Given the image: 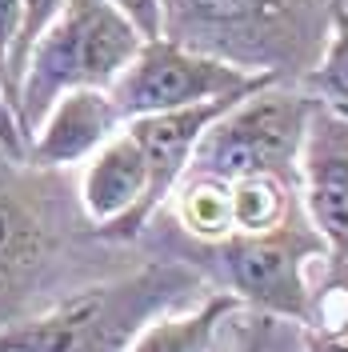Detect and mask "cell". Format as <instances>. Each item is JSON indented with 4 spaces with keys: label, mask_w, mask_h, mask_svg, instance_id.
<instances>
[{
    "label": "cell",
    "mask_w": 348,
    "mask_h": 352,
    "mask_svg": "<svg viewBox=\"0 0 348 352\" xmlns=\"http://www.w3.org/2000/svg\"><path fill=\"white\" fill-rule=\"evenodd\" d=\"M204 288L200 268L156 261L129 276L68 292L65 300L0 324V352H129L132 340Z\"/></svg>",
    "instance_id": "obj_1"
},
{
    "label": "cell",
    "mask_w": 348,
    "mask_h": 352,
    "mask_svg": "<svg viewBox=\"0 0 348 352\" xmlns=\"http://www.w3.org/2000/svg\"><path fill=\"white\" fill-rule=\"evenodd\" d=\"M325 21L328 0H160V36L272 76L320 48Z\"/></svg>",
    "instance_id": "obj_2"
},
{
    "label": "cell",
    "mask_w": 348,
    "mask_h": 352,
    "mask_svg": "<svg viewBox=\"0 0 348 352\" xmlns=\"http://www.w3.org/2000/svg\"><path fill=\"white\" fill-rule=\"evenodd\" d=\"M144 36L109 0H65L61 16L32 44L17 96V124L24 140L41 129L48 109L72 88H105L129 68Z\"/></svg>",
    "instance_id": "obj_3"
},
{
    "label": "cell",
    "mask_w": 348,
    "mask_h": 352,
    "mask_svg": "<svg viewBox=\"0 0 348 352\" xmlns=\"http://www.w3.org/2000/svg\"><path fill=\"white\" fill-rule=\"evenodd\" d=\"M312 109V92H296L281 80L257 88L204 129L188 168L220 180L268 173L301 184V144Z\"/></svg>",
    "instance_id": "obj_4"
},
{
    "label": "cell",
    "mask_w": 348,
    "mask_h": 352,
    "mask_svg": "<svg viewBox=\"0 0 348 352\" xmlns=\"http://www.w3.org/2000/svg\"><path fill=\"white\" fill-rule=\"evenodd\" d=\"M200 256L213 261L217 276L240 305L261 308L264 316L305 324L312 312V288L305 280V268L308 261L328 256V248L301 204L272 232H252V236L232 232L217 244H200Z\"/></svg>",
    "instance_id": "obj_5"
},
{
    "label": "cell",
    "mask_w": 348,
    "mask_h": 352,
    "mask_svg": "<svg viewBox=\"0 0 348 352\" xmlns=\"http://www.w3.org/2000/svg\"><path fill=\"white\" fill-rule=\"evenodd\" d=\"M272 80H281V76L248 72V68L228 65L220 56L184 48L168 36H156V41L140 44V52L129 60V68L112 80L109 96L120 112V120H136V116H153V112L204 104L217 96H248Z\"/></svg>",
    "instance_id": "obj_6"
},
{
    "label": "cell",
    "mask_w": 348,
    "mask_h": 352,
    "mask_svg": "<svg viewBox=\"0 0 348 352\" xmlns=\"http://www.w3.org/2000/svg\"><path fill=\"white\" fill-rule=\"evenodd\" d=\"M237 100L244 96H217V100H204V104H188V109H173V112H153V116H136V120H124V129L136 136L140 153H144V164H149V188L140 204L132 208L124 220L116 224H105L96 228L100 241H136L149 220L160 212V204L173 197L176 180L188 173L193 164V148L196 140L204 136V129L224 116Z\"/></svg>",
    "instance_id": "obj_7"
},
{
    "label": "cell",
    "mask_w": 348,
    "mask_h": 352,
    "mask_svg": "<svg viewBox=\"0 0 348 352\" xmlns=\"http://www.w3.org/2000/svg\"><path fill=\"white\" fill-rule=\"evenodd\" d=\"M301 200L328 248V261H348V116L316 109L301 144Z\"/></svg>",
    "instance_id": "obj_8"
},
{
    "label": "cell",
    "mask_w": 348,
    "mask_h": 352,
    "mask_svg": "<svg viewBox=\"0 0 348 352\" xmlns=\"http://www.w3.org/2000/svg\"><path fill=\"white\" fill-rule=\"evenodd\" d=\"M56 252V212L36 188V168L0 153V292H17Z\"/></svg>",
    "instance_id": "obj_9"
},
{
    "label": "cell",
    "mask_w": 348,
    "mask_h": 352,
    "mask_svg": "<svg viewBox=\"0 0 348 352\" xmlns=\"http://www.w3.org/2000/svg\"><path fill=\"white\" fill-rule=\"evenodd\" d=\"M120 129H124V120L105 88H72L48 109L41 129L32 132L24 164L36 173L72 168V164L88 160Z\"/></svg>",
    "instance_id": "obj_10"
},
{
    "label": "cell",
    "mask_w": 348,
    "mask_h": 352,
    "mask_svg": "<svg viewBox=\"0 0 348 352\" xmlns=\"http://www.w3.org/2000/svg\"><path fill=\"white\" fill-rule=\"evenodd\" d=\"M149 188V164L129 129L109 136L96 153L88 156L85 180H80V208L96 228L124 220L140 204Z\"/></svg>",
    "instance_id": "obj_11"
},
{
    "label": "cell",
    "mask_w": 348,
    "mask_h": 352,
    "mask_svg": "<svg viewBox=\"0 0 348 352\" xmlns=\"http://www.w3.org/2000/svg\"><path fill=\"white\" fill-rule=\"evenodd\" d=\"M240 308L232 292H213L204 296L193 312H168L156 316L149 329L132 340L129 352H208L217 329Z\"/></svg>",
    "instance_id": "obj_12"
},
{
    "label": "cell",
    "mask_w": 348,
    "mask_h": 352,
    "mask_svg": "<svg viewBox=\"0 0 348 352\" xmlns=\"http://www.w3.org/2000/svg\"><path fill=\"white\" fill-rule=\"evenodd\" d=\"M173 208L180 228L196 244H217L232 236V184L208 173H188L176 180Z\"/></svg>",
    "instance_id": "obj_13"
},
{
    "label": "cell",
    "mask_w": 348,
    "mask_h": 352,
    "mask_svg": "<svg viewBox=\"0 0 348 352\" xmlns=\"http://www.w3.org/2000/svg\"><path fill=\"white\" fill-rule=\"evenodd\" d=\"M232 184V232H272L276 224L292 217L305 200L296 197V180L284 176H240Z\"/></svg>",
    "instance_id": "obj_14"
},
{
    "label": "cell",
    "mask_w": 348,
    "mask_h": 352,
    "mask_svg": "<svg viewBox=\"0 0 348 352\" xmlns=\"http://www.w3.org/2000/svg\"><path fill=\"white\" fill-rule=\"evenodd\" d=\"M332 28L316 68H308V92L325 104V109L348 116V16L332 12Z\"/></svg>",
    "instance_id": "obj_15"
},
{
    "label": "cell",
    "mask_w": 348,
    "mask_h": 352,
    "mask_svg": "<svg viewBox=\"0 0 348 352\" xmlns=\"http://www.w3.org/2000/svg\"><path fill=\"white\" fill-rule=\"evenodd\" d=\"M61 8H65V0H21V28H17V41H12L8 65H4V76H0L4 100L12 104V112H17V96H21V76H24V65H28V52L44 36V28L61 16Z\"/></svg>",
    "instance_id": "obj_16"
},
{
    "label": "cell",
    "mask_w": 348,
    "mask_h": 352,
    "mask_svg": "<svg viewBox=\"0 0 348 352\" xmlns=\"http://www.w3.org/2000/svg\"><path fill=\"white\" fill-rule=\"evenodd\" d=\"M305 349L308 352H348V312L345 316H328V320H308Z\"/></svg>",
    "instance_id": "obj_17"
},
{
    "label": "cell",
    "mask_w": 348,
    "mask_h": 352,
    "mask_svg": "<svg viewBox=\"0 0 348 352\" xmlns=\"http://www.w3.org/2000/svg\"><path fill=\"white\" fill-rule=\"evenodd\" d=\"M120 16H129L132 28L144 36V41H156L160 36V0H109Z\"/></svg>",
    "instance_id": "obj_18"
},
{
    "label": "cell",
    "mask_w": 348,
    "mask_h": 352,
    "mask_svg": "<svg viewBox=\"0 0 348 352\" xmlns=\"http://www.w3.org/2000/svg\"><path fill=\"white\" fill-rule=\"evenodd\" d=\"M0 153L12 156V160H24V153H28V140L17 124V112L4 100V88H0Z\"/></svg>",
    "instance_id": "obj_19"
},
{
    "label": "cell",
    "mask_w": 348,
    "mask_h": 352,
    "mask_svg": "<svg viewBox=\"0 0 348 352\" xmlns=\"http://www.w3.org/2000/svg\"><path fill=\"white\" fill-rule=\"evenodd\" d=\"M17 28H21V0H0V76H4L8 52L17 41Z\"/></svg>",
    "instance_id": "obj_20"
},
{
    "label": "cell",
    "mask_w": 348,
    "mask_h": 352,
    "mask_svg": "<svg viewBox=\"0 0 348 352\" xmlns=\"http://www.w3.org/2000/svg\"><path fill=\"white\" fill-rule=\"evenodd\" d=\"M268 340H272V320H268V316H257V320L244 329V340H240L237 352H268Z\"/></svg>",
    "instance_id": "obj_21"
},
{
    "label": "cell",
    "mask_w": 348,
    "mask_h": 352,
    "mask_svg": "<svg viewBox=\"0 0 348 352\" xmlns=\"http://www.w3.org/2000/svg\"><path fill=\"white\" fill-rule=\"evenodd\" d=\"M328 280L348 296V261H332V276H328Z\"/></svg>",
    "instance_id": "obj_22"
},
{
    "label": "cell",
    "mask_w": 348,
    "mask_h": 352,
    "mask_svg": "<svg viewBox=\"0 0 348 352\" xmlns=\"http://www.w3.org/2000/svg\"><path fill=\"white\" fill-rule=\"evenodd\" d=\"M332 12H345L348 16V0H332Z\"/></svg>",
    "instance_id": "obj_23"
}]
</instances>
